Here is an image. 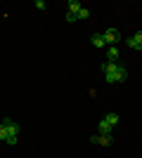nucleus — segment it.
<instances>
[{
	"label": "nucleus",
	"mask_w": 142,
	"mask_h": 158,
	"mask_svg": "<svg viewBox=\"0 0 142 158\" xmlns=\"http://www.w3.org/2000/svg\"><path fill=\"white\" fill-rule=\"evenodd\" d=\"M102 38H104V43L111 47V45H116V43L121 40V31H118V28H107V31L102 33Z\"/></svg>",
	"instance_id": "f257e3e1"
},
{
	"label": "nucleus",
	"mask_w": 142,
	"mask_h": 158,
	"mask_svg": "<svg viewBox=\"0 0 142 158\" xmlns=\"http://www.w3.org/2000/svg\"><path fill=\"white\" fill-rule=\"evenodd\" d=\"M2 125L7 127V135H10V137H17V135H19V125H17L12 118H2Z\"/></svg>",
	"instance_id": "f03ea898"
},
{
	"label": "nucleus",
	"mask_w": 142,
	"mask_h": 158,
	"mask_svg": "<svg viewBox=\"0 0 142 158\" xmlns=\"http://www.w3.org/2000/svg\"><path fill=\"white\" fill-rule=\"evenodd\" d=\"M93 144H100V146H111V135H97V137L90 139Z\"/></svg>",
	"instance_id": "7ed1b4c3"
},
{
	"label": "nucleus",
	"mask_w": 142,
	"mask_h": 158,
	"mask_svg": "<svg viewBox=\"0 0 142 158\" xmlns=\"http://www.w3.org/2000/svg\"><path fill=\"white\" fill-rule=\"evenodd\" d=\"M107 61H114V64L118 61V47H114V45L109 47V52H107Z\"/></svg>",
	"instance_id": "20e7f679"
},
{
	"label": "nucleus",
	"mask_w": 142,
	"mask_h": 158,
	"mask_svg": "<svg viewBox=\"0 0 142 158\" xmlns=\"http://www.w3.org/2000/svg\"><path fill=\"white\" fill-rule=\"evenodd\" d=\"M81 2H78V0H69V12H71V14H78V12H81Z\"/></svg>",
	"instance_id": "39448f33"
},
{
	"label": "nucleus",
	"mask_w": 142,
	"mask_h": 158,
	"mask_svg": "<svg viewBox=\"0 0 142 158\" xmlns=\"http://www.w3.org/2000/svg\"><path fill=\"white\" fill-rule=\"evenodd\" d=\"M126 76H128V71L118 64V69H116V83H123V80H126Z\"/></svg>",
	"instance_id": "423d86ee"
},
{
	"label": "nucleus",
	"mask_w": 142,
	"mask_h": 158,
	"mask_svg": "<svg viewBox=\"0 0 142 158\" xmlns=\"http://www.w3.org/2000/svg\"><path fill=\"white\" fill-rule=\"evenodd\" d=\"M93 45L95 47H104V45H107L104 38H102V33H95V35H93Z\"/></svg>",
	"instance_id": "0eeeda50"
},
{
	"label": "nucleus",
	"mask_w": 142,
	"mask_h": 158,
	"mask_svg": "<svg viewBox=\"0 0 142 158\" xmlns=\"http://www.w3.org/2000/svg\"><path fill=\"white\" fill-rule=\"evenodd\" d=\"M104 120H107L109 125L114 127V125H116V123H118V113H107V116H104Z\"/></svg>",
	"instance_id": "6e6552de"
},
{
	"label": "nucleus",
	"mask_w": 142,
	"mask_h": 158,
	"mask_svg": "<svg viewBox=\"0 0 142 158\" xmlns=\"http://www.w3.org/2000/svg\"><path fill=\"white\" fill-rule=\"evenodd\" d=\"M100 135H111V125H109L107 120H102V123H100Z\"/></svg>",
	"instance_id": "1a4fd4ad"
},
{
	"label": "nucleus",
	"mask_w": 142,
	"mask_h": 158,
	"mask_svg": "<svg viewBox=\"0 0 142 158\" xmlns=\"http://www.w3.org/2000/svg\"><path fill=\"white\" fill-rule=\"evenodd\" d=\"M128 45L133 47V50H142V45L137 43V38H135V35H130V38H128Z\"/></svg>",
	"instance_id": "9d476101"
},
{
	"label": "nucleus",
	"mask_w": 142,
	"mask_h": 158,
	"mask_svg": "<svg viewBox=\"0 0 142 158\" xmlns=\"http://www.w3.org/2000/svg\"><path fill=\"white\" fill-rule=\"evenodd\" d=\"M90 17V12H88V7H81V12L76 14V19H88Z\"/></svg>",
	"instance_id": "9b49d317"
},
{
	"label": "nucleus",
	"mask_w": 142,
	"mask_h": 158,
	"mask_svg": "<svg viewBox=\"0 0 142 158\" xmlns=\"http://www.w3.org/2000/svg\"><path fill=\"white\" fill-rule=\"evenodd\" d=\"M7 137H10V135H7V127L0 123V139H7Z\"/></svg>",
	"instance_id": "f8f14e48"
},
{
	"label": "nucleus",
	"mask_w": 142,
	"mask_h": 158,
	"mask_svg": "<svg viewBox=\"0 0 142 158\" xmlns=\"http://www.w3.org/2000/svg\"><path fill=\"white\" fill-rule=\"evenodd\" d=\"M45 0H36V10H45Z\"/></svg>",
	"instance_id": "ddd939ff"
},
{
	"label": "nucleus",
	"mask_w": 142,
	"mask_h": 158,
	"mask_svg": "<svg viewBox=\"0 0 142 158\" xmlns=\"http://www.w3.org/2000/svg\"><path fill=\"white\" fill-rule=\"evenodd\" d=\"M135 38H137V43L142 45V31H137V33H135Z\"/></svg>",
	"instance_id": "4468645a"
}]
</instances>
